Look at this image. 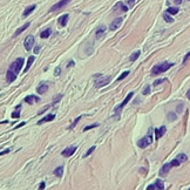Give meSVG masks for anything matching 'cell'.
I'll return each instance as SVG.
<instances>
[{"mask_svg": "<svg viewBox=\"0 0 190 190\" xmlns=\"http://www.w3.org/2000/svg\"><path fill=\"white\" fill-rule=\"evenodd\" d=\"M176 158L182 163V162H185V161L188 160V156H187L185 154H178V155L176 156Z\"/></svg>", "mask_w": 190, "mask_h": 190, "instance_id": "cell-26", "label": "cell"}, {"mask_svg": "<svg viewBox=\"0 0 190 190\" xmlns=\"http://www.w3.org/2000/svg\"><path fill=\"white\" fill-rule=\"evenodd\" d=\"M96 127H99V124H97V123H94V124H92V126H87V127L83 128V132H87V130L93 129V128H96Z\"/></svg>", "mask_w": 190, "mask_h": 190, "instance_id": "cell-33", "label": "cell"}, {"mask_svg": "<svg viewBox=\"0 0 190 190\" xmlns=\"http://www.w3.org/2000/svg\"><path fill=\"white\" fill-rule=\"evenodd\" d=\"M25 124H26V122H21V123H19L17 127H15V129H18V128H20V127H22V126H25Z\"/></svg>", "mask_w": 190, "mask_h": 190, "instance_id": "cell-44", "label": "cell"}, {"mask_svg": "<svg viewBox=\"0 0 190 190\" xmlns=\"http://www.w3.org/2000/svg\"><path fill=\"white\" fill-rule=\"evenodd\" d=\"M9 152H11V149H6L4 152H0V156H3V155H5V154H8Z\"/></svg>", "mask_w": 190, "mask_h": 190, "instance_id": "cell-41", "label": "cell"}, {"mask_svg": "<svg viewBox=\"0 0 190 190\" xmlns=\"http://www.w3.org/2000/svg\"><path fill=\"white\" fill-rule=\"evenodd\" d=\"M29 25H31V22H26V24H25L24 26H21L20 28H18V29L15 31V33H14V35H13V36H14V38H17V36L19 35V34H21L22 32H24V31L27 29V28L29 27Z\"/></svg>", "mask_w": 190, "mask_h": 190, "instance_id": "cell-16", "label": "cell"}, {"mask_svg": "<svg viewBox=\"0 0 190 190\" xmlns=\"http://www.w3.org/2000/svg\"><path fill=\"white\" fill-rule=\"evenodd\" d=\"M165 130H167V128H165L164 126H162L161 128H158V129H155V138H156V140L161 138L165 134Z\"/></svg>", "mask_w": 190, "mask_h": 190, "instance_id": "cell-12", "label": "cell"}, {"mask_svg": "<svg viewBox=\"0 0 190 190\" xmlns=\"http://www.w3.org/2000/svg\"><path fill=\"white\" fill-rule=\"evenodd\" d=\"M54 175L56 177H62V175H63V167H58V168H55Z\"/></svg>", "mask_w": 190, "mask_h": 190, "instance_id": "cell-23", "label": "cell"}, {"mask_svg": "<svg viewBox=\"0 0 190 190\" xmlns=\"http://www.w3.org/2000/svg\"><path fill=\"white\" fill-rule=\"evenodd\" d=\"M61 97H62V95H58V96H56L54 100H53V105H55V103H58V101L61 99Z\"/></svg>", "mask_w": 190, "mask_h": 190, "instance_id": "cell-40", "label": "cell"}, {"mask_svg": "<svg viewBox=\"0 0 190 190\" xmlns=\"http://www.w3.org/2000/svg\"><path fill=\"white\" fill-rule=\"evenodd\" d=\"M133 95H134V93H133V92H132V93H129V94H128V95H127V97H126V99L123 100V102H122L121 105H120V106H118V107H117V108H116V109H115L116 112H120V110H121L122 108H123L124 106H126L127 103H128V102L130 101V99H132V97H133Z\"/></svg>", "mask_w": 190, "mask_h": 190, "instance_id": "cell-11", "label": "cell"}, {"mask_svg": "<svg viewBox=\"0 0 190 190\" xmlns=\"http://www.w3.org/2000/svg\"><path fill=\"white\" fill-rule=\"evenodd\" d=\"M39 101H40V99H39L38 96H34V95H27V96L25 97V102H27L29 105L35 103V102H39Z\"/></svg>", "mask_w": 190, "mask_h": 190, "instance_id": "cell-15", "label": "cell"}, {"mask_svg": "<svg viewBox=\"0 0 190 190\" xmlns=\"http://www.w3.org/2000/svg\"><path fill=\"white\" fill-rule=\"evenodd\" d=\"M68 18L69 15L68 14H63V15H61L60 18H59V25L61 26V27H65V26L67 25V21H68Z\"/></svg>", "mask_w": 190, "mask_h": 190, "instance_id": "cell-14", "label": "cell"}, {"mask_svg": "<svg viewBox=\"0 0 190 190\" xmlns=\"http://www.w3.org/2000/svg\"><path fill=\"white\" fill-rule=\"evenodd\" d=\"M175 3H176V4H177V5H179V4H181V3H182V0H175Z\"/></svg>", "mask_w": 190, "mask_h": 190, "instance_id": "cell-49", "label": "cell"}, {"mask_svg": "<svg viewBox=\"0 0 190 190\" xmlns=\"http://www.w3.org/2000/svg\"><path fill=\"white\" fill-rule=\"evenodd\" d=\"M73 66H74V61H69V62H68V65H67V67H73Z\"/></svg>", "mask_w": 190, "mask_h": 190, "instance_id": "cell-46", "label": "cell"}, {"mask_svg": "<svg viewBox=\"0 0 190 190\" xmlns=\"http://www.w3.org/2000/svg\"><path fill=\"white\" fill-rule=\"evenodd\" d=\"M163 18H164V20H165V21H167V22H168V24H173V22H174V19L170 17V15H169V13H168V12H167V13H164V14H163Z\"/></svg>", "mask_w": 190, "mask_h": 190, "instance_id": "cell-27", "label": "cell"}, {"mask_svg": "<svg viewBox=\"0 0 190 190\" xmlns=\"http://www.w3.org/2000/svg\"><path fill=\"white\" fill-rule=\"evenodd\" d=\"M35 8H36V5H31V6H28V7H26L25 11H24V13H22V17L27 18L28 15H29V14L32 13V12H33Z\"/></svg>", "mask_w": 190, "mask_h": 190, "instance_id": "cell-13", "label": "cell"}, {"mask_svg": "<svg viewBox=\"0 0 190 190\" xmlns=\"http://www.w3.org/2000/svg\"><path fill=\"white\" fill-rule=\"evenodd\" d=\"M94 149H95V147H91V148H89L88 150H87V153H86V154L83 155V157H87V156H89V155H91L92 153L94 152Z\"/></svg>", "mask_w": 190, "mask_h": 190, "instance_id": "cell-34", "label": "cell"}, {"mask_svg": "<svg viewBox=\"0 0 190 190\" xmlns=\"http://www.w3.org/2000/svg\"><path fill=\"white\" fill-rule=\"evenodd\" d=\"M170 164H171V167H178V165L181 164V162H179L177 158H174V160L170 162Z\"/></svg>", "mask_w": 190, "mask_h": 190, "instance_id": "cell-32", "label": "cell"}, {"mask_svg": "<svg viewBox=\"0 0 190 190\" xmlns=\"http://www.w3.org/2000/svg\"><path fill=\"white\" fill-rule=\"evenodd\" d=\"M51 33H52V31H51V28H46L45 31H42V32H41L40 36H41L42 39H47L48 36L51 35Z\"/></svg>", "mask_w": 190, "mask_h": 190, "instance_id": "cell-24", "label": "cell"}, {"mask_svg": "<svg viewBox=\"0 0 190 190\" xmlns=\"http://www.w3.org/2000/svg\"><path fill=\"white\" fill-rule=\"evenodd\" d=\"M60 73H61V68H60V67H56L55 71H54V75H55V76H59Z\"/></svg>", "mask_w": 190, "mask_h": 190, "instance_id": "cell-37", "label": "cell"}, {"mask_svg": "<svg viewBox=\"0 0 190 190\" xmlns=\"http://www.w3.org/2000/svg\"><path fill=\"white\" fill-rule=\"evenodd\" d=\"M152 143H153V136H152V133H149L147 136H144V137H142L141 140H138L137 146L140 147V148L144 149L146 147L150 146Z\"/></svg>", "mask_w": 190, "mask_h": 190, "instance_id": "cell-3", "label": "cell"}, {"mask_svg": "<svg viewBox=\"0 0 190 190\" xmlns=\"http://www.w3.org/2000/svg\"><path fill=\"white\" fill-rule=\"evenodd\" d=\"M187 97H188V99L190 100V89H189V91L187 92Z\"/></svg>", "mask_w": 190, "mask_h": 190, "instance_id": "cell-48", "label": "cell"}, {"mask_svg": "<svg viewBox=\"0 0 190 190\" xmlns=\"http://www.w3.org/2000/svg\"><path fill=\"white\" fill-rule=\"evenodd\" d=\"M110 80H112V77L110 76H106V77L102 76L101 80L95 81V87H96V88H101V87H103V86L108 85V83L110 82Z\"/></svg>", "mask_w": 190, "mask_h": 190, "instance_id": "cell-6", "label": "cell"}, {"mask_svg": "<svg viewBox=\"0 0 190 190\" xmlns=\"http://www.w3.org/2000/svg\"><path fill=\"white\" fill-rule=\"evenodd\" d=\"M45 182H41V183H40V185H39V189H45Z\"/></svg>", "mask_w": 190, "mask_h": 190, "instance_id": "cell-43", "label": "cell"}, {"mask_svg": "<svg viewBox=\"0 0 190 190\" xmlns=\"http://www.w3.org/2000/svg\"><path fill=\"white\" fill-rule=\"evenodd\" d=\"M20 108H21V105H18L15 110L12 113V117L13 118H19L20 117Z\"/></svg>", "mask_w": 190, "mask_h": 190, "instance_id": "cell-22", "label": "cell"}, {"mask_svg": "<svg viewBox=\"0 0 190 190\" xmlns=\"http://www.w3.org/2000/svg\"><path fill=\"white\" fill-rule=\"evenodd\" d=\"M15 79H17V74H15L13 71L8 69V71H7V73H6V80H7V82L11 83V82H13Z\"/></svg>", "mask_w": 190, "mask_h": 190, "instance_id": "cell-10", "label": "cell"}, {"mask_svg": "<svg viewBox=\"0 0 190 190\" xmlns=\"http://www.w3.org/2000/svg\"><path fill=\"white\" fill-rule=\"evenodd\" d=\"M164 81H165V79H160V80H156V81H155V82H154V86H158V85H160V83L164 82Z\"/></svg>", "mask_w": 190, "mask_h": 190, "instance_id": "cell-38", "label": "cell"}, {"mask_svg": "<svg viewBox=\"0 0 190 190\" xmlns=\"http://www.w3.org/2000/svg\"><path fill=\"white\" fill-rule=\"evenodd\" d=\"M95 33H96V38L97 39H101L102 36L105 35V33H106V27H105V26H101V27H99L96 29V32H95Z\"/></svg>", "mask_w": 190, "mask_h": 190, "instance_id": "cell-19", "label": "cell"}, {"mask_svg": "<svg viewBox=\"0 0 190 190\" xmlns=\"http://www.w3.org/2000/svg\"><path fill=\"white\" fill-rule=\"evenodd\" d=\"M128 3H129V5H130V6H133V5H134V3H135V0H129Z\"/></svg>", "mask_w": 190, "mask_h": 190, "instance_id": "cell-47", "label": "cell"}, {"mask_svg": "<svg viewBox=\"0 0 190 190\" xmlns=\"http://www.w3.org/2000/svg\"><path fill=\"white\" fill-rule=\"evenodd\" d=\"M47 91H48V85H46V83H41L36 88V93H39V94H45Z\"/></svg>", "mask_w": 190, "mask_h": 190, "instance_id": "cell-18", "label": "cell"}, {"mask_svg": "<svg viewBox=\"0 0 190 190\" xmlns=\"http://www.w3.org/2000/svg\"><path fill=\"white\" fill-rule=\"evenodd\" d=\"M39 51H40V46H36L35 48H34V53H35V54H38Z\"/></svg>", "mask_w": 190, "mask_h": 190, "instance_id": "cell-45", "label": "cell"}, {"mask_svg": "<svg viewBox=\"0 0 190 190\" xmlns=\"http://www.w3.org/2000/svg\"><path fill=\"white\" fill-rule=\"evenodd\" d=\"M173 66L174 63H170V62H163V63H160V65H156L152 69V75H158L161 73H164Z\"/></svg>", "mask_w": 190, "mask_h": 190, "instance_id": "cell-1", "label": "cell"}, {"mask_svg": "<svg viewBox=\"0 0 190 190\" xmlns=\"http://www.w3.org/2000/svg\"><path fill=\"white\" fill-rule=\"evenodd\" d=\"M178 11H179V9L177 8V7H169V8L167 9V12H168L169 14H173V15H174V14H177V13H178Z\"/></svg>", "mask_w": 190, "mask_h": 190, "instance_id": "cell-29", "label": "cell"}, {"mask_svg": "<svg viewBox=\"0 0 190 190\" xmlns=\"http://www.w3.org/2000/svg\"><path fill=\"white\" fill-rule=\"evenodd\" d=\"M24 62H25V59H24V58H18V59H15V60H14L13 62L11 63V66H9V69H11V71H13L15 74H18V73L21 71Z\"/></svg>", "mask_w": 190, "mask_h": 190, "instance_id": "cell-2", "label": "cell"}, {"mask_svg": "<svg viewBox=\"0 0 190 190\" xmlns=\"http://www.w3.org/2000/svg\"><path fill=\"white\" fill-rule=\"evenodd\" d=\"M34 60H35V56H29L28 58V61H27V65H26V67H25V69H24V72H27L28 69L31 68V66H32V63L34 62Z\"/></svg>", "mask_w": 190, "mask_h": 190, "instance_id": "cell-21", "label": "cell"}, {"mask_svg": "<svg viewBox=\"0 0 190 190\" xmlns=\"http://www.w3.org/2000/svg\"><path fill=\"white\" fill-rule=\"evenodd\" d=\"M170 169H171V164H170V163L164 164L162 168H161V170H160V175H165V174H168Z\"/></svg>", "mask_w": 190, "mask_h": 190, "instance_id": "cell-20", "label": "cell"}, {"mask_svg": "<svg viewBox=\"0 0 190 190\" xmlns=\"http://www.w3.org/2000/svg\"><path fill=\"white\" fill-rule=\"evenodd\" d=\"M183 107H184V106H183V103L178 105V107H177V113L181 114V113H182V109H183Z\"/></svg>", "mask_w": 190, "mask_h": 190, "instance_id": "cell-39", "label": "cell"}, {"mask_svg": "<svg viewBox=\"0 0 190 190\" xmlns=\"http://www.w3.org/2000/svg\"><path fill=\"white\" fill-rule=\"evenodd\" d=\"M54 118H55L54 114H48L47 116L42 117L40 121H38V124H42V123H45V122H49V121H52V120H54Z\"/></svg>", "mask_w": 190, "mask_h": 190, "instance_id": "cell-17", "label": "cell"}, {"mask_svg": "<svg viewBox=\"0 0 190 190\" xmlns=\"http://www.w3.org/2000/svg\"><path fill=\"white\" fill-rule=\"evenodd\" d=\"M154 189H164V183H163L161 179H157L154 184H150L149 187H147V190H154Z\"/></svg>", "mask_w": 190, "mask_h": 190, "instance_id": "cell-7", "label": "cell"}, {"mask_svg": "<svg viewBox=\"0 0 190 190\" xmlns=\"http://www.w3.org/2000/svg\"><path fill=\"white\" fill-rule=\"evenodd\" d=\"M150 93V86H146L143 89V95H148Z\"/></svg>", "mask_w": 190, "mask_h": 190, "instance_id": "cell-36", "label": "cell"}, {"mask_svg": "<svg viewBox=\"0 0 190 190\" xmlns=\"http://www.w3.org/2000/svg\"><path fill=\"white\" fill-rule=\"evenodd\" d=\"M69 3H71V0H61V1H59L58 4H55V5H53L52 7H51L49 12H55V11H58V9H60V8H63V7L67 6Z\"/></svg>", "mask_w": 190, "mask_h": 190, "instance_id": "cell-4", "label": "cell"}, {"mask_svg": "<svg viewBox=\"0 0 190 190\" xmlns=\"http://www.w3.org/2000/svg\"><path fill=\"white\" fill-rule=\"evenodd\" d=\"M34 45V36L33 35H28L26 36L25 41H24V46H25V49L26 51H31L32 47Z\"/></svg>", "mask_w": 190, "mask_h": 190, "instance_id": "cell-5", "label": "cell"}, {"mask_svg": "<svg viewBox=\"0 0 190 190\" xmlns=\"http://www.w3.org/2000/svg\"><path fill=\"white\" fill-rule=\"evenodd\" d=\"M122 21H123V19L122 18H116L115 20H114L112 24H110V26H109V28H110V31H115V29H117L120 26H121V24H122Z\"/></svg>", "mask_w": 190, "mask_h": 190, "instance_id": "cell-9", "label": "cell"}, {"mask_svg": "<svg viewBox=\"0 0 190 190\" xmlns=\"http://www.w3.org/2000/svg\"><path fill=\"white\" fill-rule=\"evenodd\" d=\"M189 1H190V0H189Z\"/></svg>", "mask_w": 190, "mask_h": 190, "instance_id": "cell-50", "label": "cell"}, {"mask_svg": "<svg viewBox=\"0 0 190 190\" xmlns=\"http://www.w3.org/2000/svg\"><path fill=\"white\" fill-rule=\"evenodd\" d=\"M176 118H177V114L173 113V112H170V113L168 114V120H169V121H175Z\"/></svg>", "mask_w": 190, "mask_h": 190, "instance_id": "cell-30", "label": "cell"}, {"mask_svg": "<svg viewBox=\"0 0 190 190\" xmlns=\"http://www.w3.org/2000/svg\"><path fill=\"white\" fill-rule=\"evenodd\" d=\"M75 152H76V147H74V146H73V147H68V148L63 149L62 153H61V155L65 156V157H71Z\"/></svg>", "mask_w": 190, "mask_h": 190, "instance_id": "cell-8", "label": "cell"}, {"mask_svg": "<svg viewBox=\"0 0 190 190\" xmlns=\"http://www.w3.org/2000/svg\"><path fill=\"white\" fill-rule=\"evenodd\" d=\"M128 74H129V71H127V72H123L121 75H120V76L117 77V81H121V80H123L124 77H127V76H128Z\"/></svg>", "mask_w": 190, "mask_h": 190, "instance_id": "cell-31", "label": "cell"}, {"mask_svg": "<svg viewBox=\"0 0 190 190\" xmlns=\"http://www.w3.org/2000/svg\"><path fill=\"white\" fill-rule=\"evenodd\" d=\"M80 120H81V116H79V117H76V118H75V120H74V122H73V124H72V126H71V127H69V129H73V128H74V127L76 126V123H77V122H79V121H80Z\"/></svg>", "mask_w": 190, "mask_h": 190, "instance_id": "cell-35", "label": "cell"}, {"mask_svg": "<svg viewBox=\"0 0 190 190\" xmlns=\"http://www.w3.org/2000/svg\"><path fill=\"white\" fill-rule=\"evenodd\" d=\"M140 54H141V52H140V51H137V52H135V53H133V54H132V56H130V58H129V60L132 61V62H134V61H135L136 59H137L138 56H140Z\"/></svg>", "mask_w": 190, "mask_h": 190, "instance_id": "cell-28", "label": "cell"}, {"mask_svg": "<svg viewBox=\"0 0 190 190\" xmlns=\"http://www.w3.org/2000/svg\"><path fill=\"white\" fill-rule=\"evenodd\" d=\"M117 7H120L122 12H127L128 9H129V8H128V6H126L123 3H122V1H118V3L116 4V8H117Z\"/></svg>", "mask_w": 190, "mask_h": 190, "instance_id": "cell-25", "label": "cell"}, {"mask_svg": "<svg viewBox=\"0 0 190 190\" xmlns=\"http://www.w3.org/2000/svg\"><path fill=\"white\" fill-rule=\"evenodd\" d=\"M189 58H190V52H189V53H187V55H185V56H184V59H183V63H184L185 61H187Z\"/></svg>", "mask_w": 190, "mask_h": 190, "instance_id": "cell-42", "label": "cell"}]
</instances>
